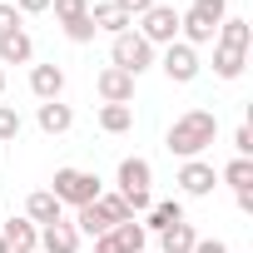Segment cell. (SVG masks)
<instances>
[{"label": "cell", "instance_id": "cell-1", "mask_svg": "<svg viewBox=\"0 0 253 253\" xmlns=\"http://www.w3.org/2000/svg\"><path fill=\"white\" fill-rule=\"evenodd\" d=\"M213 134H218V114H213V109H189V114H179V119L169 124L164 144H169V154H179V159H199V154L213 144Z\"/></svg>", "mask_w": 253, "mask_h": 253}, {"label": "cell", "instance_id": "cell-2", "mask_svg": "<svg viewBox=\"0 0 253 253\" xmlns=\"http://www.w3.org/2000/svg\"><path fill=\"white\" fill-rule=\"evenodd\" d=\"M223 15H228V0H194V5L179 15V35H184V45H209L213 35H218V25H223Z\"/></svg>", "mask_w": 253, "mask_h": 253}, {"label": "cell", "instance_id": "cell-3", "mask_svg": "<svg viewBox=\"0 0 253 253\" xmlns=\"http://www.w3.org/2000/svg\"><path fill=\"white\" fill-rule=\"evenodd\" d=\"M149 184H154V169H149V159H139V154H129V159H119V199L129 204V213H149Z\"/></svg>", "mask_w": 253, "mask_h": 253}, {"label": "cell", "instance_id": "cell-4", "mask_svg": "<svg viewBox=\"0 0 253 253\" xmlns=\"http://www.w3.org/2000/svg\"><path fill=\"white\" fill-rule=\"evenodd\" d=\"M50 194H55L60 204H75V209H84V204H94L104 189H99V174H89V169H55V179H50Z\"/></svg>", "mask_w": 253, "mask_h": 253}, {"label": "cell", "instance_id": "cell-5", "mask_svg": "<svg viewBox=\"0 0 253 253\" xmlns=\"http://www.w3.org/2000/svg\"><path fill=\"white\" fill-rule=\"evenodd\" d=\"M109 60H114V70H124V75H134V80H139V75L154 65V45H149L139 30H124V35H114Z\"/></svg>", "mask_w": 253, "mask_h": 253}, {"label": "cell", "instance_id": "cell-6", "mask_svg": "<svg viewBox=\"0 0 253 253\" xmlns=\"http://www.w3.org/2000/svg\"><path fill=\"white\" fill-rule=\"evenodd\" d=\"M144 243H149V228L129 218V223H114L109 233H99L94 253H144Z\"/></svg>", "mask_w": 253, "mask_h": 253}, {"label": "cell", "instance_id": "cell-7", "mask_svg": "<svg viewBox=\"0 0 253 253\" xmlns=\"http://www.w3.org/2000/svg\"><path fill=\"white\" fill-rule=\"evenodd\" d=\"M139 35H144L149 45H174V40H179V10H174V5H149V10L139 15Z\"/></svg>", "mask_w": 253, "mask_h": 253}, {"label": "cell", "instance_id": "cell-8", "mask_svg": "<svg viewBox=\"0 0 253 253\" xmlns=\"http://www.w3.org/2000/svg\"><path fill=\"white\" fill-rule=\"evenodd\" d=\"M159 70H164L174 84H194V80H199V50H194V45H184V40H174V45H164Z\"/></svg>", "mask_w": 253, "mask_h": 253}, {"label": "cell", "instance_id": "cell-9", "mask_svg": "<svg viewBox=\"0 0 253 253\" xmlns=\"http://www.w3.org/2000/svg\"><path fill=\"white\" fill-rule=\"evenodd\" d=\"M189 199H209L213 194V184H218V169L213 164H204V159H184V169H179V179H174Z\"/></svg>", "mask_w": 253, "mask_h": 253}, {"label": "cell", "instance_id": "cell-10", "mask_svg": "<svg viewBox=\"0 0 253 253\" xmlns=\"http://www.w3.org/2000/svg\"><path fill=\"white\" fill-rule=\"evenodd\" d=\"M94 89H99V99L104 104H129L134 99V75H124V70H99V80H94Z\"/></svg>", "mask_w": 253, "mask_h": 253}, {"label": "cell", "instance_id": "cell-11", "mask_svg": "<svg viewBox=\"0 0 253 253\" xmlns=\"http://www.w3.org/2000/svg\"><path fill=\"white\" fill-rule=\"evenodd\" d=\"M25 218H30L35 228H50V223H60V218H65V204H60L50 189H35V194L25 199Z\"/></svg>", "mask_w": 253, "mask_h": 253}, {"label": "cell", "instance_id": "cell-12", "mask_svg": "<svg viewBox=\"0 0 253 253\" xmlns=\"http://www.w3.org/2000/svg\"><path fill=\"white\" fill-rule=\"evenodd\" d=\"M30 94H35L40 104L60 99V94H65V70H60V65H35V70H30Z\"/></svg>", "mask_w": 253, "mask_h": 253}, {"label": "cell", "instance_id": "cell-13", "mask_svg": "<svg viewBox=\"0 0 253 253\" xmlns=\"http://www.w3.org/2000/svg\"><path fill=\"white\" fill-rule=\"evenodd\" d=\"M0 238H5L10 253H40V228L30 218H10L5 228H0Z\"/></svg>", "mask_w": 253, "mask_h": 253}, {"label": "cell", "instance_id": "cell-14", "mask_svg": "<svg viewBox=\"0 0 253 253\" xmlns=\"http://www.w3.org/2000/svg\"><path fill=\"white\" fill-rule=\"evenodd\" d=\"M40 248H45V253H80V228L60 218V223L40 228Z\"/></svg>", "mask_w": 253, "mask_h": 253}, {"label": "cell", "instance_id": "cell-15", "mask_svg": "<svg viewBox=\"0 0 253 253\" xmlns=\"http://www.w3.org/2000/svg\"><path fill=\"white\" fill-rule=\"evenodd\" d=\"M223 50H243L248 55V45H253V30H248V20L243 15H223V25H218V35H213Z\"/></svg>", "mask_w": 253, "mask_h": 253}, {"label": "cell", "instance_id": "cell-16", "mask_svg": "<svg viewBox=\"0 0 253 253\" xmlns=\"http://www.w3.org/2000/svg\"><path fill=\"white\" fill-rule=\"evenodd\" d=\"M35 55V40L25 35V30H10V35H0V70L5 65H25Z\"/></svg>", "mask_w": 253, "mask_h": 253}, {"label": "cell", "instance_id": "cell-17", "mask_svg": "<svg viewBox=\"0 0 253 253\" xmlns=\"http://www.w3.org/2000/svg\"><path fill=\"white\" fill-rule=\"evenodd\" d=\"M75 228H80V238H84V233H89V238H99V233H109V228H114V218H109V213L99 209V199H94V204L75 209Z\"/></svg>", "mask_w": 253, "mask_h": 253}, {"label": "cell", "instance_id": "cell-18", "mask_svg": "<svg viewBox=\"0 0 253 253\" xmlns=\"http://www.w3.org/2000/svg\"><path fill=\"white\" fill-rule=\"evenodd\" d=\"M194 243H199L194 223H174V228L159 233V253H194Z\"/></svg>", "mask_w": 253, "mask_h": 253}, {"label": "cell", "instance_id": "cell-19", "mask_svg": "<svg viewBox=\"0 0 253 253\" xmlns=\"http://www.w3.org/2000/svg\"><path fill=\"white\" fill-rule=\"evenodd\" d=\"M70 124H75V109H70V104H60V99L40 104V129H45V134H65Z\"/></svg>", "mask_w": 253, "mask_h": 253}, {"label": "cell", "instance_id": "cell-20", "mask_svg": "<svg viewBox=\"0 0 253 253\" xmlns=\"http://www.w3.org/2000/svg\"><path fill=\"white\" fill-rule=\"evenodd\" d=\"M89 20H94V30H104V35H124V30L134 25L129 15L114 10V5H94V10H89Z\"/></svg>", "mask_w": 253, "mask_h": 253}, {"label": "cell", "instance_id": "cell-21", "mask_svg": "<svg viewBox=\"0 0 253 253\" xmlns=\"http://www.w3.org/2000/svg\"><path fill=\"white\" fill-rule=\"evenodd\" d=\"M134 124V109L129 104H99V129L104 134H124Z\"/></svg>", "mask_w": 253, "mask_h": 253}, {"label": "cell", "instance_id": "cell-22", "mask_svg": "<svg viewBox=\"0 0 253 253\" xmlns=\"http://www.w3.org/2000/svg\"><path fill=\"white\" fill-rule=\"evenodd\" d=\"M174 223H184V204H179V199L149 204V228H154V233H164V228H174Z\"/></svg>", "mask_w": 253, "mask_h": 253}, {"label": "cell", "instance_id": "cell-23", "mask_svg": "<svg viewBox=\"0 0 253 253\" xmlns=\"http://www.w3.org/2000/svg\"><path fill=\"white\" fill-rule=\"evenodd\" d=\"M243 65H248V55H243V50H223V45L213 50V75H218V80H238V75H243Z\"/></svg>", "mask_w": 253, "mask_h": 253}, {"label": "cell", "instance_id": "cell-24", "mask_svg": "<svg viewBox=\"0 0 253 253\" xmlns=\"http://www.w3.org/2000/svg\"><path fill=\"white\" fill-rule=\"evenodd\" d=\"M218 179H223V184H228L233 194H243V189H253V159H233V164H228V169H223Z\"/></svg>", "mask_w": 253, "mask_h": 253}, {"label": "cell", "instance_id": "cell-25", "mask_svg": "<svg viewBox=\"0 0 253 253\" xmlns=\"http://www.w3.org/2000/svg\"><path fill=\"white\" fill-rule=\"evenodd\" d=\"M20 129H25V119L10 109V104H0V144H10V139H20Z\"/></svg>", "mask_w": 253, "mask_h": 253}, {"label": "cell", "instance_id": "cell-26", "mask_svg": "<svg viewBox=\"0 0 253 253\" xmlns=\"http://www.w3.org/2000/svg\"><path fill=\"white\" fill-rule=\"evenodd\" d=\"M50 10L60 15V25H70V20L89 15V0H50Z\"/></svg>", "mask_w": 253, "mask_h": 253}, {"label": "cell", "instance_id": "cell-27", "mask_svg": "<svg viewBox=\"0 0 253 253\" xmlns=\"http://www.w3.org/2000/svg\"><path fill=\"white\" fill-rule=\"evenodd\" d=\"M94 35H99V30H94V20H89V15H80V20H70V25H65V40H75V45H89Z\"/></svg>", "mask_w": 253, "mask_h": 253}, {"label": "cell", "instance_id": "cell-28", "mask_svg": "<svg viewBox=\"0 0 253 253\" xmlns=\"http://www.w3.org/2000/svg\"><path fill=\"white\" fill-rule=\"evenodd\" d=\"M99 209H104L114 223H129V218H134V213H129V204H124L119 194H99Z\"/></svg>", "mask_w": 253, "mask_h": 253}, {"label": "cell", "instance_id": "cell-29", "mask_svg": "<svg viewBox=\"0 0 253 253\" xmlns=\"http://www.w3.org/2000/svg\"><path fill=\"white\" fill-rule=\"evenodd\" d=\"M233 154H238V159H253V129H248V124L233 129Z\"/></svg>", "mask_w": 253, "mask_h": 253}, {"label": "cell", "instance_id": "cell-30", "mask_svg": "<svg viewBox=\"0 0 253 253\" xmlns=\"http://www.w3.org/2000/svg\"><path fill=\"white\" fill-rule=\"evenodd\" d=\"M10 30H20V10L10 0H0V35H10Z\"/></svg>", "mask_w": 253, "mask_h": 253}, {"label": "cell", "instance_id": "cell-31", "mask_svg": "<svg viewBox=\"0 0 253 253\" xmlns=\"http://www.w3.org/2000/svg\"><path fill=\"white\" fill-rule=\"evenodd\" d=\"M109 5H114V10H124L129 20H139V15H144V10L154 5V0H109Z\"/></svg>", "mask_w": 253, "mask_h": 253}, {"label": "cell", "instance_id": "cell-32", "mask_svg": "<svg viewBox=\"0 0 253 253\" xmlns=\"http://www.w3.org/2000/svg\"><path fill=\"white\" fill-rule=\"evenodd\" d=\"M194 253H228V243H223V238H199Z\"/></svg>", "mask_w": 253, "mask_h": 253}, {"label": "cell", "instance_id": "cell-33", "mask_svg": "<svg viewBox=\"0 0 253 253\" xmlns=\"http://www.w3.org/2000/svg\"><path fill=\"white\" fill-rule=\"evenodd\" d=\"M15 10L20 15H40V10H50V0H15Z\"/></svg>", "mask_w": 253, "mask_h": 253}, {"label": "cell", "instance_id": "cell-34", "mask_svg": "<svg viewBox=\"0 0 253 253\" xmlns=\"http://www.w3.org/2000/svg\"><path fill=\"white\" fill-rule=\"evenodd\" d=\"M0 94H5V70H0Z\"/></svg>", "mask_w": 253, "mask_h": 253}, {"label": "cell", "instance_id": "cell-35", "mask_svg": "<svg viewBox=\"0 0 253 253\" xmlns=\"http://www.w3.org/2000/svg\"><path fill=\"white\" fill-rule=\"evenodd\" d=\"M0 253H10V248H5V238H0Z\"/></svg>", "mask_w": 253, "mask_h": 253}]
</instances>
